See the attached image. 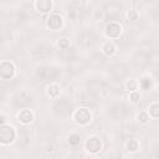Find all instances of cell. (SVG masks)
I'll return each instance as SVG.
<instances>
[{"mask_svg":"<svg viewBox=\"0 0 159 159\" xmlns=\"http://www.w3.org/2000/svg\"><path fill=\"white\" fill-rule=\"evenodd\" d=\"M12 72H14L12 65H10L9 62L1 63V66H0V75H1L2 78H10L12 76Z\"/></svg>","mask_w":159,"mask_h":159,"instance_id":"9c48e42d","label":"cell"},{"mask_svg":"<svg viewBox=\"0 0 159 159\" xmlns=\"http://www.w3.org/2000/svg\"><path fill=\"white\" fill-rule=\"evenodd\" d=\"M119 31H120V29H119V26L117 24H109L107 26V34L109 36H112V37L118 36L119 35Z\"/></svg>","mask_w":159,"mask_h":159,"instance_id":"2e32d148","label":"cell"},{"mask_svg":"<svg viewBox=\"0 0 159 159\" xmlns=\"http://www.w3.org/2000/svg\"><path fill=\"white\" fill-rule=\"evenodd\" d=\"M19 118H20L22 122H29V120H31V113H30L29 111H24V112L20 113Z\"/></svg>","mask_w":159,"mask_h":159,"instance_id":"44dd1931","label":"cell"},{"mask_svg":"<svg viewBox=\"0 0 159 159\" xmlns=\"http://www.w3.org/2000/svg\"><path fill=\"white\" fill-rule=\"evenodd\" d=\"M155 76H157V77H158V78H159V68H158V70H157V71H155Z\"/></svg>","mask_w":159,"mask_h":159,"instance_id":"d6a6232c","label":"cell"},{"mask_svg":"<svg viewBox=\"0 0 159 159\" xmlns=\"http://www.w3.org/2000/svg\"><path fill=\"white\" fill-rule=\"evenodd\" d=\"M37 6H39L40 10L46 11V10H50L51 4H50V1H39V2H37Z\"/></svg>","mask_w":159,"mask_h":159,"instance_id":"ffe728a7","label":"cell"},{"mask_svg":"<svg viewBox=\"0 0 159 159\" xmlns=\"http://www.w3.org/2000/svg\"><path fill=\"white\" fill-rule=\"evenodd\" d=\"M71 109H72V106L68 101H58L56 104H55V111L57 114L60 116H68L71 113Z\"/></svg>","mask_w":159,"mask_h":159,"instance_id":"277c9868","label":"cell"},{"mask_svg":"<svg viewBox=\"0 0 159 159\" xmlns=\"http://www.w3.org/2000/svg\"><path fill=\"white\" fill-rule=\"evenodd\" d=\"M149 112H150L154 117H158V116H159V104H153V106L149 108Z\"/></svg>","mask_w":159,"mask_h":159,"instance_id":"603a6c76","label":"cell"},{"mask_svg":"<svg viewBox=\"0 0 159 159\" xmlns=\"http://www.w3.org/2000/svg\"><path fill=\"white\" fill-rule=\"evenodd\" d=\"M108 159H122V157H120V155H112V157H109Z\"/></svg>","mask_w":159,"mask_h":159,"instance_id":"f546056e","label":"cell"},{"mask_svg":"<svg viewBox=\"0 0 159 159\" xmlns=\"http://www.w3.org/2000/svg\"><path fill=\"white\" fill-rule=\"evenodd\" d=\"M81 101L86 102V103H93V102H96V94L89 92V91H87V92L81 94Z\"/></svg>","mask_w":159,"mask_h":159,"instance_id":"e0dca14e","label":"cell"},{"mask_svg":"<svg viewBox=\"0 0 159 159\" xmlns=\"http://www.w3.org/2000/svg\"><path fill=\"white\" fill-rule=\"evenodd\" d=\"M30 103H31V97L25 92H21L15 97V104L16 106L25 107V106H29Z\"/></svg>","mask_w":159,"mask_h":159,"instance_id":"52a82bcc","label":"cell"},{"mask_svg":"<svg viewBox=\"0 0 159 159\" xmlns=\"http://www.w3.org/2000/svg\"><path fill=\"white\" fill-rule=\"evenodd\" d=\"M48 26L52 29H57L61 26V17L58 15H52L48 19Z\"/></svg>","mask_w":159,"mask_h":159,"instance_id":"ac0fdd59","label":"cell"},{"mask_svg":"<svg viewBox=\"0 0 159 159\" xmlns=\"http://www.w3.org/2000/svg\"><path fill=\"white\" fill-rule=\"evenodd\" d=\"M57 89H58V88H57V86H52V87H51V89H50L48 92H50L51 94H53V96H55V94H57V92H58Z\"/></svg>","mask_w":159,"mask_h":159,"instance_id":"83f0119b","label":"cell"},{"mask_svg":"<svg viewBox=\"0 0 159 159\" xmlns=\"http://www.w3.org/2000/svg\"><path fill=\"white\" fill-rule=\"evenodd\" d=\"M128 148H129L130 150H135V149H137V142H135V140H130L129 144H128Z\"/></svg>","mask_w":159,"mask_h":159,"instance_id":"484cf974","label":"cell"},{"mask_svg":"<svg viewBox=\"0 0 159 159\" xmlns=\"http://www.w3.org/2000/svg\"><path fill=\"white\" fill-rule=\"evenodd\" d=\"M152 15H153V17H154V19L159 20V5L152 10Z\"/></svg>","mask_w":159,"mask_h":159,"instance_id":"d4e9b609","label":"cell"},{"mask_svg":"<svg viewBox=\"0 0 159 159\" xmlns=\"http://www.w3.org/2000/svg\"><path fill=\"white\" fill-rule=\"evenodd\" d=\"M68 16H70L71 19H73V20H77V19L81 16V7H80V5H78L77 7H75V5L71 4L70 11H68Z\"/></svg>","mask_w":159,"mask_h":159,"instance_id":"9a60e30c","label":"cell"},{"mask_svg":"<svg viewBox=\"0 0 159 159\" xmlns=\"http://www.w3.org/2000/svg\"><path fill=\"white\" fill-rule=\"evenodd\" d=\"M37 76L41 81H51L58 76V71L52 67H40L37 70Z\"/></svg>","mask_w":159,"mask_h":159,"instance_id":"6da1fadb","label":"cell"},{"mask_svg":"<svg viewBox=\"0 0 159 159\" xmlns=\"http://www.w3.org/2000/svg\"><path fill=\"white\" fill-rule=\"evenodd\" d=\"M60 47L62 48V50H67V41L63 39L61 42H60Z\"/></svg>","mask_w":159,"mask_h":159,"instance_id":"4316f807","label":"cell"},{"mask_svg":"<svg viewBox=\"0 0 159 159\" xmlns=\"http://www.w3.org/2000/svg\"><path fill=\"white\" fill-rule=\"evenodd\" d=\"M140 118H142V119H140L142 122H145V120H147V114H140Z\"/></svg>","mask_w":159,"mask_h":159,"instance_id":"4dcf8cb0","label":"cell"},{"mask_svg":"<svg viewBox=\"0 0 159 159\" xmlns=\"http://www.w3.org/2000/svg\"><path fill=\"white\" fill-rule=\"evenodd\" d=\"M97 36L93 31H83L80 37H78V41L83 45V46H92L93 43L97 42Z\"/></svg>","mask_w":159,"mask_h":159,"instance_id":"3957f363","label":"cell"},{"mask_svg":"<svg viewBox=\"0 0 159 159\" xmlns=\"http://www.w3.org/2000/svg\"><path fill=\"white\" fill-rule=\"evenodd\" d=\"M106 48H107V52H112V51H113V47H112L111 45H107Z\"/></svg>","mask_w":159,"mask_h":159,"instance_id":"f1b7e54d","label":"cell"},{"mask_svg":"<svg viewBox=\"0 0 159 159\" xmlns=\"http://www.w3.org/2000/svg\"><path fill=\"white\" fill-rule=\"evenodd\" d=\"M111 72L113 73V76H114L116 78H120V77H123V76H125V75H127V68H125L123 65L117 63V65L112 66Z\"/></svg>","mask_w":159,"mask_h":159,"instance_id":"30bf717a","label":"cell"},{"mask_svg":"<svg viewBox=\"0 0 159 159\" xmlns=\"http://www.w3.org/2000/svg\"><path fill=\"white\" fill-rule=\"evenodd\" d=\"M106 89V83L101 80H92L88 82V91L97 94V93H101Z\"/></svg>","mask_w":159,"mask_h":159,"instance_id":"5b68a950","label":"cell"},{"mask_svg":"<svg viewBox=\"0 0 159 159\" xmlns=\"http://www.w3.org/2000/svg\"><path fill=\"white\" fill-rule=\"evenodd\" d=\"M155 155L159 158V145H157V148H155Z\"/></svg>","mask_w":159,"mask_h":159,"instance_id":"1f68e13d","label":"cell"},{"mask_svg":"<svg viewBox=\"0 0 159 159\" xmlns=\"http://www.w3.org/2000/svg\"><path fill=\"white\" fill-rule=\"evenodd\" d=\"M104 11H106V15H108L109 17H114V16L119 15L120 7L118 5H116V4H109V5L106 6V10Z\"/></svg>","mask_w":159,"mask_h":159,"instance_id":"8fae6325","label":"cell"},{"mask_svg":"<svg viewBox=\"0 0 159 159\" xmlns=\"http://www.w3.org/2000/svg\"><path fill=\"white\" fill-rule=\"evenodd\" d=\"M76 118H77L78 122L86 123V122L89 119V113H88L87 109H80V111L77 112V114H76Z\"/></svg>","mask_w":159,"mask_h":159,"instance_id":"4fadbf2b","label":"cell"},{"mask_svg":"<svg viewBox=\"0 0 159 159\" xmlns=\"http://www.w3.org/2000/svg\"><path fill=\"white\" fill-rule=\"evenodd\" d=\"M149 62H150V57H149V55L145 53V52H139V55H137L135 58H134L135 66H137V67H140V68H142V67H145Z\"/></svg>","mask_w":159,"mask_h":159,"instance_id":"8992f818","label":"cell"},{"mask_svg":"<svg viewBox=\"0 0 159 159\" xmlns=\"http://www.w3.org/2000/svg\"><path fill=\"white\" fill-rule=\"evenodd\" d=\"M111 113L116 119H122V118H125L130 113V109L128 108V106H125L123 103H118L112 107Z\"/></svg>","mask_w":159,"mask_h":159,"instance_id":"7a4b0ae2","label":"cell"},{"mask_svg":"<svg viewBox=\"0 0 159 159\" xmlns=\"http://www.w3.org/2000/svg\"><path fill=\"white\" fill-rule=\"evenodd\" d=\"M70 143H71V144H75V145L78 144V143H80V137H78V135H75V134L71 135V137H70Z\"/></svg>","mask_w":159,"mask_h":159,"instance_id":"cb8c5ba5","label":"cell"},{"mask_svg":"<svg viewBox=\"0 0 159 159\" xmlns=\"http://www.w3.org/2000/svg\"><path fill=\"white\" fill-rule=\"evenodd\" d=\"M14 138V132L10 127H2L0 130V139L4 143H9Z\"/></svg>","mask_w":159,"mask_h":159,"instance_id":"ba28073f","label":"cell"},{"mask_svg":"<svg viewBox=\"0 0 159 159\" xmlns=\"http://www.w3.org/2000/svg\"><path fill=\"white\" fill-rule=\"evenodd\" d=\"M50 53H51V48L45 45H41L35 50V55L37 57H48Z\"/></svg>","mask_w":159,"mask_h":159,"instance_id":"7c38bea8","label":"cell"},{"mask_svg":"<svg viewBox=\"0 0 159 159\" xmlns=\"http://www.w3.org/2000/svg\"><path fill=\"white\" fill-rule=\"evenodd\" d=\"M99 148H101V143H99L98 139L92 138V139H89V140L87 142V149H88V150H91V152H97Z\"/></svg>","mask_w":159,"mask_h":159,"instance_id":"5bb4252c","label":"cell"},{"mask_svg":"<svg viewBox=\"0 0 159 159\" xmlns=\"http://www.w3.org/2000/svg\"><path fill=\"white\" fill-rule=\"evenodd\" d=\"M61 55H62V57H63L65 60H67V61L75 58V52H73L72 50H68V48H67V50H62Z\"/></svg>","mask_w":159,"mask_h":159,"instance_id":"d6986e66","label":"cell"},{"mask_svg":"<svg viewBox=\"0 0 159 159\" xmlns=\"http://www.w3.org/2000/svg\"><path fill=\"white\" fill-rule=\"evenodd\" d=\"M58 145H56V144H50L47 148H46V152L48 153V154H53V153H58Z\"/></svg>","mask_w":159,"mask_h":159,"instance_id":"7402d4cb","label":"cell"}]
</instances>
